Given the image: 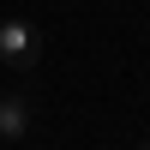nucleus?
<instances>
[{
  "instance_id": "obj_4",
  "label": "nucleus",
  "mask_w": 150,
  "mask_h": 150,
  "mask_svg": "<svg viewBox=\"0 0 150 150\" xmlns=\"http://www.w3.org/2000/svg\"><path fill=\"white\" fill-rule=\"evenodd\" d=\"M144 150H150V144H144Z\"/></svg>"
},
{
  "instance_id": "obj_1",
  "label": "nucleus",
  "mask_w": 150,
  "mask_h": 150,
  "mask_svg": "<svg viewBox=\"0 0 150 150\" xmlns=\"http://www.w3.org/2000/svg\"><path fill=\"white\" fill-rule=\"evenodd\" d=\"M36 54H42V36H36L30 18H0V66L12 72H30Z\"/></svg>"
},
{
  "instance_id": "obj_2",
  "label": "nucleus",
  "mask_w": 150,
  "mask_h": 150,
  "mask_svg": "<svg viewBox=\"0 0 150 150\" xmlns=\"http://www.w3.org/2000/svg\"><path fill=\"white\" fill-rule=\"evenodd\" d=\"M24 132H30V96H24V90H12V96H0V138H6V144H18Z\"/></svg>"
},
{
  "instance_id": "obj_3",
  "label": "nucleus",
  "mask_w": 150,
  "mask_h": 150,
  "mask_svg": "<svg viewBox=\"0 0 150 150\" xmlns=\"http://www.w3.org/2000/svg\"><path fill=\"white\" fill-rule=\"evenodd\" d=\"M0 72H6V66H0Z\"/></svg>"
}]
</instances>
